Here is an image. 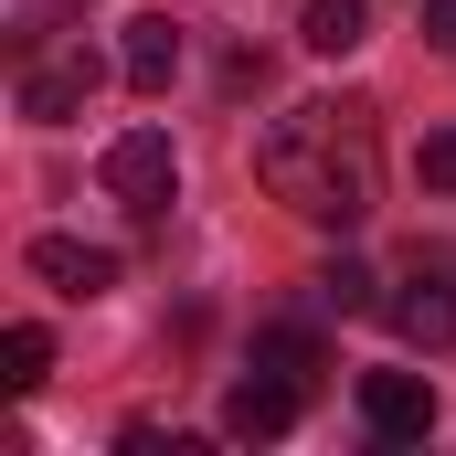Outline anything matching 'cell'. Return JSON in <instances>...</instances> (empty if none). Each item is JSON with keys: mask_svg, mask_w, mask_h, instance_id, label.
Here are the masks:
<instances>
[{"mask_svg": "<svg viewBox=\"0 0 456 456\" xmlns=\"http://www.w3.org/2000/svg\"><path fill=\"white\" fill-rule=\"evenodd\" d=\"M393 330H403L414 350H456V255L446 244H436V255L414 244V287L393 297Z\"/></svg>", "mask_w": 456, "mask_h": 456, "instance_id": "cell-4", "label": "cell"}, {"mask_svg": "<svg viewBox=\"0 0 456 456\" xmlns=\"http://www.w3.org/2000/svg\"><path fill=\"white\" fill-rule=\"evenodd\" d=\"M361 32H371V0H308V21H297L308 53H350Z\"/></svg>", "mask_w": 456, "mask_h": 456, "instance_id": "cell-10", "label": "cell"}, {"mask_svg": "<svg viewBox=\"0 0 456 456\" xmlns=\"http://www.w3.org/2000/svg\"><path fill=\"white\" fill-rule=\"evenodd\" d=\"M32 276L64 287V297H107V287H117V255H107V244H75V233H43V244H32Z\"/></svg>", "mask_w": 456, "mask_h": 456, "instance_id": "cell-7", "label": "cell"}, {"mask_svg": "<svg viewBox=\"0 0 456 456\" xmlns=\"http://www.w3.org/2000/svg\"><path fill=\"white\" fill-rule=\"evenodd\" d=\"M107 191L127 202V213H170V191H181V149H170L159 127L107 138Z\"/></svg>", "mask_w": 456, "mask_h": 456, "instance_id": "cell-3", "label": "cell"}, {"mask_svg": "<svg viewBox=\"0 0 456 456\" xmlns=\"http://www.w3.org/2000/svg\"><path fill=\"white\" fill-rule=\"evenodd\" d=\"M425 43H436V53H456V0H425Z\"/></svg>", "mask_w": 456, "mask_h": 456, "instance_id": "cell-14", "label": "cell"}, {"mask_svg": "<svg viewBox=\"0 0 456 456\" xmlns=\"http://www.w3.org/2000/svg\"><path fill=\"white\" fill-rule=\"evenodd\" d=\"M43 371H53V330H43V319H11V330H0V382L32 393Z\"/></svg>", "mask_w": 456, "mask_h": 456, "instance_id": "cell-9", "label": "cell"}, {"mask_svg": "<svg viewBox=\"0 0 456 456\" xmlns=\"http://www.w3.org/2000/svg\"><path fill=\"white\" fill-rule=\"evenodd\" d=\"M107 86V64H96V43L75 32V43H53V53H32L21 64V117H43V127H64V117L86 107Z\"/></svg>", "mask_w": 456, "mask_h": 456, "instance_id": "cell-2", "label": "cell"}, {"mask_svg": "<svg viewBox=\"0 0 456 456\" xmlns=\"http://www.w3.org/2000/svg\"><path fill=\"white\" fill-rule=\"evenodd\" d=\"M255 371L308 382V371H319V330H255Z\"/></svg>", "mask_w": 456, "mask_h": 456, "instance_id": "cell-11", "label": "cell"}, {"mask_svg": "<svg viewBox=\"0 0 456 456\" xmlns=\"http://www.w3.org/2000/svg\"><path fill=\"white\" fill-rule=\"evenodd\" d=\"M319 308H340V319H361V308H371V265H319Z\"/></svg>", "mask_w": 456, "mask_h": 456, "instance_id": "cell-12", "label": "cell"}, {"mask_svg": "<svg viewBox=\"0 0 456 456\" xmlns=\"http://www.w3.org/2000/svg\"><path fill=\"white\" fill-rule=\"evenodd\" d=\"M361 425L382 446H425L436 436V382L425 371H361Z\"/></svg>", "mask_w": 456, "mask_h": 456, "instance_id": "cell-5", "label": "cell"}, {"mask_svg": "<svg viewBox=\"0 0 456 456\" xmlns=\"http://www.w3.org/2000/svg\"><path fill=\"white\" fill-rule=\"evenodd\" d=\"M255 170H265V191L287 202V213H308V224H371L382 213V149H371V107H350V96H319V107H287L265 138H255Z\"/></svg>", "mask_w": 456, "mask_h": 456, "instance_id": "cell-1", "label": "cell"}, {"mask_svg": "<svg viewBox=\"0 0 456 456\" xmlns=\"http://www.w3.org/2000/svg\"><path fill=\"white\" fill-rule=\"evenodd\" d=\"M297 393H308V382H287V371H244L224 393V436H244V446L287 436V425H297Z\"/></svg>", "mask_w": 456, "mask_h": 456, "instance_id": "cell-6", "label": "cell"}, {"mask_svg": "<svg viewBox=\"0 0 456 456\" xmlns=\"http://www.w3.org/2000/svg\"><path fill=\"white\" fill-rule=\"evenodd\" d=\"M414 170H425V181H436V191H456V127H436V138H425V149H414Z\"/></svg>", "mask_w": 456, "mask_h": 456, "instance_id": "cell-13", "label": "cell"}, {"mask_svg": "<svg viewBox=\"0 0 456 456\" xmlns=\"http://www.w3.org/2000/svg\"><path fill=\"white\" fill-rule=\"evenodd\" d=\"M117 75H127L138 96H170V75H181V32H170V21H127V53H117Z\"/></svg>", "mask_w": 456, "mask_h": 456, "instance_id": "cell-8", "label": "cell"}]
</instances>
